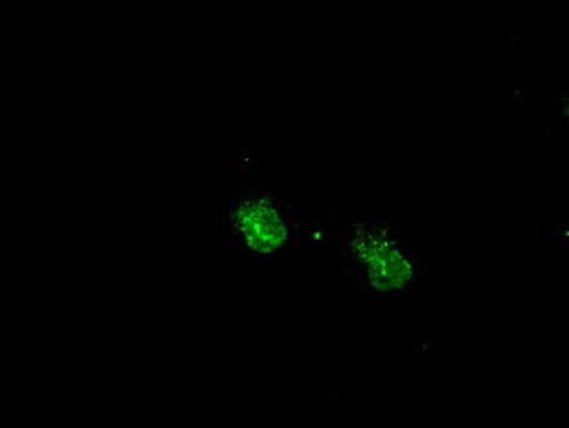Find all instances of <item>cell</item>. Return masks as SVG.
Wrapping results in <instances>:
<instances>
[{
    "mask_svg": "<svg viewBox=\"0 0 569 428\" xmlns=\"http://www.w3.org/2000/svg\"><path fill=\"white\" fill-rule=\"evenodd\" d=\"M342 266L351 272V281L375 291L402 289L416 270L405 236L381 221L349 228L342 242Z\"/></svg>",
    "mask_w": 569,
    "mask_h": 428,
    "instance_id": "1",
    "label": "cell"
},
{
    "mask_svg": "<svg viewBox=\"0 0 569 428\" xmlns=\"http://www.w3.org/2000/svg\"><path fill=\"white\" fill-rule=\"evenodd\" d=\"M219 231L253 256H272L293 247L307 229L293 212L268 193H244L219 212Z\"/></svg>",
    "mask_w": 569,
    "mask_h": 428,
    "instance_id": "2",
    "label": "cell"
}]
</instances>
